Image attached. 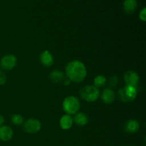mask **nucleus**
<instances>
[{"mask_svg": "<svg viewBox=\"0 0 146 146\" xmlns=\"http://www.w3.org/2000/svg\"><path fill=\"white\" fill-rule=\"evenodd\" d=\"M66 74L68 79L74 83H81L87 76V70L84 63L78 60L71 61L66 66Z\"/></svg>", "mask_w": 146, "mask_h": 146, "instance_id": "nucleus-1", "label": "nucleus"}, {"mask_svg": "<svg viewBox=\"0 0 146 146\" xmlns=\"http://www.w3.org/2000/svg\"><path fill=\"white\" fill-rule=\"evenodd\" d=\"M62 106L64 112L66 113L68 115H71L78 113L81 107V104H80L79 100L76 97L74 96H70L64 100Z\"/></svg>", "mask_w": 146, "mask_h": 146, "instance_id": "nucleus-2", "label": "nucleus"}, {"mask_svg": "<svg viewBox=\"0 0 146 146\" xmlns=\"http://www.w3.org/2000/svg\"><path fill=\"white\" fill-rule=\"evenodd\" d=\"M81 98L87 102H94L100 96V91L94 86H86L80 90Z\"/></svg>", "mask_w": 146, "mask_h": 146, "instance_id": "nucleus-3", "label": "nucleus"}, {"mask_svg": "<svg viewBox=\"0 0 146 146\" xmlns=\"http://www.w3.org/2000/svg\"><path fill=\"white\" fill-rule=\"evenodd\" d=\"M137 88L136 87L125 86L123 88H121L118 91V96L121 101L124 103L132 102L137 96Z\"/></svg>", "mask_w": 146, "mask_h": 146, "instance_id": "nucleus-4", "label": "nucleus"}, {"mask_svg": "<svg viewBox=\"0 0 146 146\" xmlns=\"http://www.w3.org/2000/svg\"><path fill=\"white\" fill-rule=\"evenodd\" d=\"M17 62V59L15 56L12 55V54H7L1 58L0 66L3 69L10 71L16 66Z\"/></svg>", "mask_w": 146, "mask_h": 146, "instance_id": "nucleus-5", "label": "nucleus"}, {"mask_svg": "<svg viewBox=\"0 0 146 146\" xmlns=\"http://www.w3.org/2000/svg\"><path fill=\"white\" fill-rule=\"evenodd\" d=\"M41 128V124L38 120L35 118H30L27 120L24 124V130L29 133H36Z\"/></svg>", "mask_w": 146, "mask_h": 146, "instance_id": "nucleus-6", "label": "nucleus"}, {"mask_svg": "<svg viewBox=\"0 0 146 146\" xmlns=\"http://www.w3.org/2000/svg\"><path fill=\"white\" fill-rule=\"evenodd\" d=\"M124 81L126 86L136 87L139 82V76L135 71H128L124 74Z\"/></svg>", "mask_w": 146, "mask_h": 146, "instance_id": "nucleus-7", "label": "nucleus"}, {"mask_svg": "<svg viewBox=\"0 0 146 146\" xmlns=\"http://www.w3.org/2000/svg\"><path fill=\"white\" fill-rule=\"evenodd\" d=\"M40 61L45 67H49L53 65L54 59L52 54L48 50H45L40 55Z\"/></svg>", "mask_w": 146, "mask_h": 146, "instance_id": "nucleus-8", "label": "nucleus"}, {"mask_svg": "<svg viewBox=\"0 0 146 146\" xmlns=\"http://www.w3.org/2000/svg\"><path fill=\"white\" fill-rule=\"evenodd\" d=\"M14 135L12 129L7 125L0 127V140L4 142L10 141Z\"/></svg>", "mask_w": 146, "mask_h": 146, "instance_id": "nucleus-9", "label": "nucleus"}, {"mask_svg": "<svg viewBox=\"0 0 146 146\" xmlns=\"http://www.w3.org/2000/svg\"><path fill=\"white\" fill-rule=\"evenodd\" d=\"M115 94L111 88H107L104 90L101 94V99L104 104H111L115 101Z\"/></svg>", "mask_w": 146, "mask_h": 146, "instance_id": "nucleus-10", "label": "nucleus"}, {"mask_svg": "<svg viewBox=\"0 0 146 146\" xmlns=\"http://www.w3.org/2000/svg\"><path fill=\"white\" fill-rule=\"evenodd\" d=\"M140 128V124L138 121L134 119H131L125 123L124 125V130L128 133H135L138 132Z\"/></svg>", "mask_w": 146, "mask_h": 146, "instance_id": "nucleus-11", "label": "nucleus"}, {"mask_svg": "<svg viewBox=\"0 0 146 146\" xmlns=\"http://www.w3.org/2000/svg\"><path fill=\"white\" fill-rule=\"evenodd\" d=\"M73 123H74V120H73L72 117L68 114L63 115L59 121L60 127L63 130L70 129L72 127Z\"/></svg>", "mask_w": 146, "mask_h": 146, "instance_id": "nucleus-12", "label": "nucleus"}, {"mask_svg": "<svg viewBox=\"0 0 146 146\" xmlns=\"http://www.w3.org/2000/svg\"><path fill=\"white\" fill-rule=\"evenodd\" d=\"M138 7L136 0H125L123 1V9L125 13L131 14L135 11Z\"/></svg>", "mask_w": 146, "mask_h": 146, "instance_id": "nucleus-13", "label": "nucleus"}, {"mask_svg": "<svg viewBox=\"0 0 146 146\" xmlns=\"http://www.w3.org/2000/svg\"><path fill=\"white\" fill-rule=\"evenodd\" d=\"M48 77H49V79L53 83L58 84V83H60L64 81V78H65V75H64V74L62 71L55 70V71H53L50 73Z\"/></svg>", "mask_w": 146, "mask_h": 146, "instance_id": "nucleus-14", "label": "nucleus"}, {"mask_svg": "<svg viewBox=\"0 0 146 146\" xmlns=\"http://www.w3.org/2000/svg\"><path fill=\"white\" fill-rule=\"evenodd\" d=\"M74 122L80 126H84L88 123V116L84 113H78L73 118Z\"/></svg>", "mask_w": 146, "mask_h": 146, "instance_id": "nucleus-15", "label": "nucleus"}, {"mask_svg": "<svg viewBox=\"0 0 146 146\" xmlns=\"http://www.w3.org/2000/svg\"><path fill=\"white\" fill-rule=\"evenodd\" d=\"M106 78L103 75H99L97 76L95 78H94V86H96V88H100V87H104V86L106 84Z\"/></svg>", "mask_w": 146, "mask_h": 146, "instance_id": "nucleus-16", "label": "nucleus"}, {"mask_svg": "<svg viewBox=\"0 0 146 146\" xmlns=\"http://www.w3.org/2000/svg\"><path fill=\"white\" fill-rule=\"evenodd\" d=\"M11 121L13 124L16 125H19L23 123L24 122V118L22 115H19V114H14L11 116Z\"/></svg>", "mask_w": 146, "mask_h": 146, "instance_id": "nucleus-17", "label": "nucleus"}, {"mask_svg": "<svg viewBox=\"0 0 146 146\" xmlns=\"http://www.w3.org/2000/svg\"><path fill=\"white\" fill-rule=\"evenodd\" d=\"M118 83V78L116 76H112L109 79V85L111 87H115Z\"/></svg>", "mask_w": 146, "mask_h": 146, "instance_id": "nucleus-18", "label": "nucleus"}, {"mask_svg": "<svg viewBox=\"0 0 146 146\" xmlns=\"http://www.w3.org/2000/svg\"><path fill=\"white\" fill-rule=\"evenodd\" d=\"M139 18L141 21H146V9L144 7L141 11L139 14Z\"/></svg>", "mask_w": 146, "mask_h": 146, "instance_id": "nucleus-19", "label": "nucleus"}, {"mask_svg": "<svg viewBox=\"0 0 146 146\" xmlns=\"http://www.w3.org/2000/svg\"><path fill=\"white\" fill-rule=\"evenodd\" d=\"M7 82V77L4 75V73L0 71V86L4 85Z\"/></svg>", "mask_w": 146, "mask_h": 146, "instance_id": "nucleus-20", "label": "nucleus"}, {"mask_svg": "<svg viewBox=\"0 0 146 146\" xmlns=\"http://www.w3.org/2000/svg\"><path fill=\"white\" fill-rule=\"evenodd\" d=\"M4 123V118L2 116V115H0V127L2 126Z\"/></svg>", "mask_w": 146, "mask_h": 146, "instance_id": "nucleus-21", "label": "nucleus"}, {"mask_svg": "<svg viewBox=\"0 0 146 146\" xmlns=\"http://www.w3.org/2000/svg\"><path fill=\"white\" fill-rule=\"evenodd\" d=\"M70 82H71V81H70L69 79H64V85H65V86L69 85Z\"/></svg>", "mask_w": 146, "mask_h": 146, "instance_id": "nucleus-22", "label": "nucleus"}]
</instances>
